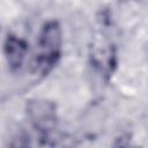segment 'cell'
Here are the masks:
<instances>
[{
  "instance_id": "obj_1",
  "label": "cell",
  "mask_w": 148,
  "mask_h": 148,
  "mask_svg": "<svg viewBox=\"0 0 148 148\" xmlns=\"http://www.w3.org/2000/svg\"><path fill=\"white\" fill-rule=\"evenodd\" d=\"M60 47V31L58 25L52 22L45 25L40 40H39V56L38 61L42 66L52 65Z\"/></svg>"
},
{
  "instance_id": "obj_2",
  "label": "cell",
  "mask_w": 148,
  "mask_h": 148,
  "mask_svg": "<svg viewBox=\"0 0 148 148\" xmlns=\"http://www.w3.org/2000/svg\"><path fill=\"white\" fill-rule=\"evenodd\" d=\"M5 53L10 67H20L25 53V45L16 37L8 36L5 43Z\"/></svg>"
},
{
  "instance_id": "obj_3",
  "label": "cell",
  "mask_w": 148,
  "mask_h": 148,
  "mask_svg": "<svg viewBox=\"0 0 148 148\" xmlns=\"http://www.w3.org/2000/svg\"><path fill=\"white\" fill-rule=\"evenodd\" d=\"M10 148H29V140L25 134H18L12 142Z\"/></svg>"
}]
</instances>
